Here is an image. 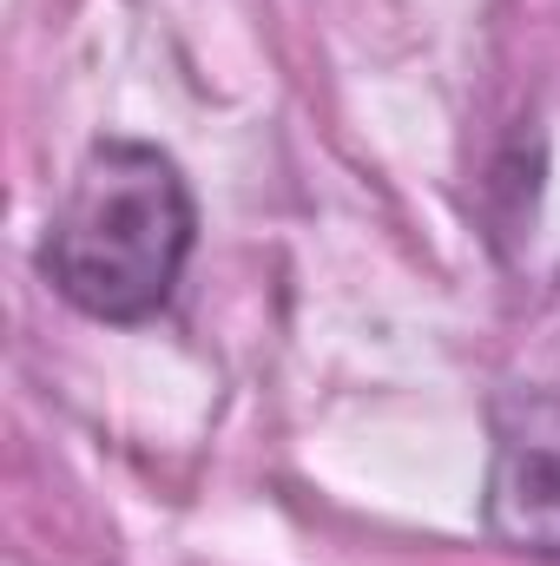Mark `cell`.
Returning a JSON list of instances; mask_svg holds the SVG:
<instances>
[{
    "label": "cell",
    "instance_id": "obj_2",
    "mask_svg": "<svg viewBox=\"0 0 560 566\" xmlns=\"http://www.w3.org/2000/svg\"><path fill=\"white\" fill-rule=\"evenodd\" d=\"M495 461L481 521L508 554L560 566V396L554 389H501L488 409Z\"/></svg>",
    "mask_w": 560,
    "mask_h": 566
},
{
    "label": "cell",
    "instance_id": "obj_1",
    "mask_svg": "<svg viewBox=\"0 0 560 566\" xmlns=\"http://www.w3.org/2000/svg\"><path fill=\"white\" fill-rule=\"evenodd\" d=\"M198 244V205L172 151L93 139L40 244V271L93 323H152Z\"/></svg>",
    "mask_w": 560,
    "mask_h": 566
}]
</instances>
